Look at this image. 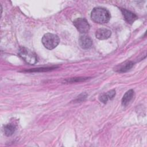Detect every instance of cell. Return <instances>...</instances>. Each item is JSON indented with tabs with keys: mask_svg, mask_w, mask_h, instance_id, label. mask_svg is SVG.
<instances>
[{
	"mask_svg": "<svg viewBox=\"0 0 147 147\" xmlns=\"http://www.w3.org/2000/svg\"><path fill=\"white\" fill-rule=\"evenodd\" d=\"M91 20L98 24H106L110 19V14L105 8L98 7L93 9L91 13Z\"/></svg>",
	"mask_w": 147,
	"mask_h": 147,
	"instance_id": "1",
	"label": "cell"
},
{
	"mask_svg": "<svg viewBox=\"0 0 147 147\" xmlns=\"http://www.w3.org/2000/svg\"><path fill=\"white\" fill-rule=\"evenodd\" d=\"M60 42L59 37L55 34L46 33L42 38L43 45L48 49H53L56 48Z\"/></svg>",
	"mask_w": 147,
	"mask_h": 147,
	"instance_id": "2",
	"label": "cell"
},
{
	"mask_svg": "<svg viewBox=\"0 0 147 147\" xmlns=\"http://www.w3.org/2000/svg\"><path fill=\"white\" fill-rule=\"evenodd\" d=\"M18 55L28 64H34L37 62V57L36 53L26 48H20L18 51Z\"/></svg>",
	"mask_w": 147,
	"mask_h": 147,
	"instance_id": "3",
	"label": "cell"
},
{
	"mask_svg": "<svg viewBox=\"0 0 147 147\" xmlns=\"http://www.w3.org/2000/svg\"><path fill=\"white\" fill-rule=\"evenodd\" d=\"M74 25L80 33H86L90 29L88 21L84 18H78L73 22Z\"/></svg>",
	"mask_w": 147,
	"mask_h": 147,
	"instance_id": "4",
	"label": "cell"
},
{
	"mask_svg": "<svg viewBox=\"0 0 147 147\" xmlns=\"http://www.w3.org/2000/svg\"><path fill=\"white\" fill-rule=\"evenodd\" d=\"M79 45L82 48L88 49L91 48L92 45V41L90 37L86 34H83L79 38Z\"/></svg>",
	"mask_w": 147,
	"mask_h": 147,
	"instance_id": "5",
	"label": "cell"
},
{
	"mask_svg": "<svg viewBox=\"0 0 147 147\" xmlns=\"http://www.w3.org/2000/svg\"><path fill=\"white\" fill-rule=\"evenodd\" d=\"M121 10L124 19L128 24H133L138 18L137 16L134 13H133V12L129 10H127L125 9H122V8L121 9Z\"/></svg>",
	"mask_w": 147,
	"mask_h": 147,
	"instance_id": "6",
	"label": "cell"
},
{
	"mask_svg": "<svg viewBox=\"0 0 147 147\" xmlns=\"http://www.w3.org/2000/svg\"><path fill=\"white\" fill-rule=\"evenodd\" d=\"M111 34V32L105 28L99 29L95 32V37L99 40H106L109 38Z\"/></svg>",
	"mask_w": 147,
	"mask_h": 147,
	"instance_id": "7",
	"label": "cell"
},
{
	"mask_svg": "<svg viewBox=\"0 0 147 147\" xmlns=\"http://www.w3.org/2000/svg\"><path fill=\"white\" fill-rule=\"evenodd\" d=\"M115 95V91L114 90H111L99 96V100L103 103H106L108 100L112 99Z\"/></svg>",
	"mask_w": 147,
	"mask_h": 147,
	"instance_id": "8",
	"label": "cell"
},
{
	"mask_svg": "<svg viewBox=\"0 0 147 147\" xmlns=\"http://www.w3.org/2000/svg\"><path fill=\"white\" fill-rule=\"evenodd\" d=\"M134 95V91L133 90H128L123 96L122 99V105L123 106H127L132 99Z\"/></svg>",
	"mask_w": 147,
	"mask_h": 147,
	"instance_id": "9",
	"label": "cell"
},
{
	"mask_svg": "<svg viewBox=\"0 0 147 147\" xmlns=\"http://www.w3.org/2000/svg\"><path fill=\"white\" fill-rule=\"evenodd\" d=\"M133 65H134V63L131 61L125 62L123 64H121L118 66L117 71L119 72H125L129 70L130 68H131Z\"/></svg>",
	"mask_w": 147,
	"mask_h": 147,
	"instance_id": "10",
	"label": "cell"
},
{
	"mask_svg": "<svg viewBox=\"0 0 147 147\" xmlns=\"http://www.w3.org/2000/svg\"><path fill=\"white\" fill-rule=\"evenodd\" d=\"M16 130V126L15 125L9 123L7 124L4 126V132L6 136H10L13 134Z\"/></svg>",
	"mask_w": 147,
	"mask_h": 147,
	"instance_id": "11",
	"label": "cell"
},
{
	"mask_svg": "<svg viewBox=\"0 0 147 147\" xmlns=\"http://www.w3.org/2000/svg\"><path fill=\"white\" fill-rule=\"evenodd\" d=\"M55 67H45V68H35L30 70L26 71L27 72H41V71H47L55 69Z\"/></svg>",
	"mask_w": 147,
	"mask_h": 147,
	"instance_id": "12",
	"label": "cell"
},
{
	"mask_svg": "<svg viewBox=\"0 0 147 147\" xmlns=\"http://www.w3.org/2000/svg\"><path fill=\"white\" fill-rule=\"evenodd\" d=\"M88 79V78H71L70 79H68L67 80V82H71V83H73V82H82V81H84L86 80H87Z\"/></svg>",
	"mask_w": 147,
	"mask_h": 147,
	"instance_id": "13",
	"label": "cell"
}]
</instances>
